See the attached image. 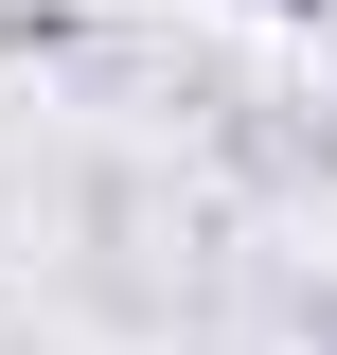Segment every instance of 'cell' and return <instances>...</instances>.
<instances>
[{"instance_id":"obj_1","label":"cell","mask_w":337,"mask_h":355,"mask_svg":"<svg viewBox=\"0 0 337 355\" xmlns=\"http://www.w3.org/2000/svg\"><path fill=\"white\" fill-rule=\"evenodd\" d=\"M213 142H231L266 196H337V125H284V107H249V89H213Z\"/></svg>"},{"instance_id":"obj_2","label":"cell","mask_w":337,"mask_h":355,"mask_svg":"<svg viewBox=\"0 0 337 355\" xmlns=\"http://www.w3.org/2000/svg\"><path fill=\"white\" fill-rule=\"evenodd\" d=\"M71 36H89L71 0H0V71H18V53H71Z\"/></svg>"},{"instance_id":"obj_3","label":"cell","mask_w":337,"mask_h":355,"mask_svg":"<svg viewBox=\"0 0 337 355\" xmlns=\"http://www.w3.org/2000/svg\"><path fill=\"white\" fill-rule=\"evenodd\" d=\"M249 18H337V0H249Z\"/></svg>"},{"instance_id":"obj_4","label":"cell","mask_w":337,"mask_h":355,"mask_svg":"<svg viewBox=\"0 0 337 355\" xmlns=\"http://www.w3.org/2000/svg\"><path fill=\"white\" fill-rule=\"evenodd\" d=\"M320 355H337V302H320Z\"/></svg>"}]
</instances>
